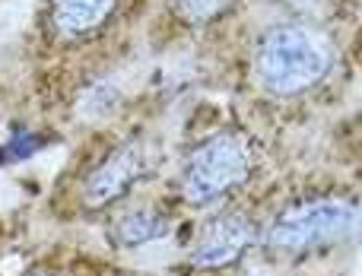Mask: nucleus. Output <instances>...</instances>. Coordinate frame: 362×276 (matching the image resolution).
I'll return each mask as SVG.
<instances>
[{
	"mask_svg": "<svg viewBox=\"0 0 362 276\" xmlns=\"http://www.w3.org/2000/svg\"><path fill=\"white\" fill-rule=\"evenodd\" d=\"M140 172V156L134 150H115L93 175L86 178V188H83V200L86 207H108L112 200H118L127 188L134 184Z\"/></svg>",
	"mask_w": 362,
	"mask_h": 276,
	"instance_id": "423d86ee",
	"label": "nucleus"
},
{
	"mask_svg": "<svg viewBox=\"0 0 362 276\" xmlns=\"http://www.w3.org/2000/svg\"><path fill=\"white\" fill-rule=\"evenodd\" d=\"M251 175V152L232 133H216L194 150L185 172V197L194 207L226 197L229 191L242 188Z\"/></svg>",
	"mask_w": 362,
	"mask_h": 276,
	"instance_id": "f03ea898",
	"label": "nucleus"
},
{
	"mask_svg": "<svg viewBox=\"0 0 362 276\" xmlns=\"http://www.w3.org/2000/svg\"><path fill=\"white\" fill-rule=\"evenodd\" d=\"M169 235V220H163L153 210H137V213H127L115 222L112 239L118 248H140L146 241H156Z\"/></svg>",
	"mask_w": 362,
	"mask_h": 276,
	"instance_id": "0eeeda50",
	"label": "nucleus"
},
{
	"mask_svg": "<svg viewBox=\"0 0 362 276\" xmlns=\"http://www.w3.org/2000/svg\"><path fill=\"white\" fill-rule=\"evenodd\" d=\"M178 13L187 19V23L200 25V23H210L216 19L219 13H226L232 6V0H175Z\"/></svg>",
	"mask_w": 362,
	"mask_h": 276,
	"instance_id": "6e6552de",
	"label": "nucleus"
},
{
	"mask_svg": "<svg viewBox=\"0 0 362 276\" xmlns=\"http://www.w3.org/2000/svg\"><path fill=\"white\" fill-rule=\"evenodd\" d=\"M248 245H255V222L248 216L229 213V216L213 220L204 229L191 260L197 267H226L242 258L248 251Z\"/></svg>",
	"mask_w": 362,
	"mask_h": 276,
	"instance_id": "20e7f679",
	"label": "nucleus"
},
{
	"mask_svg": "<svg viewBox=\"0 0 362 276\" xmlns=\"http://www.w3.org/2000/svg\"><path fill=\"white\" fill-rule=\"evenodd\" d=\"M35 276H54V273H35Z\"/></svg>",
	"mask_w": 362,
	"mask_h": 276,
	"instance_id": "9b49d317",
	"label": "nucleus"
},
{
	"mask_svg": "<svg viewBox=\"0 0 362 276\" xmlns=\"http://www.w3.org/2000/svg\"><path fill=\"white\" fill-rule=\"evenodd\" d=\"M289 4H293L296 10H302V13H321L325 0H289Z\"/></svg>",
	"mask_w": 362,
	"mask_h": 276,
	"instance_id": "9d476101",
	"label": "nucleus"
},
{
	"mask_svg": "<svg viewBox=\"0 0 362 276\" xmlns=\"http://www.w3.org/2000/svg\"><path fill=\"white\" fill-rule=\"evenodd\" d=\"M121 0H51V29L64 42H83L112 23Z\"/></svg>",
	"mask_w": 362,
	"mask_h": 276,
	"instance_id": "39448f33",
	"label": "nucleus"
},
{
	"mask_svg": "<svg viewBox=\"0 0 362 276\" xmlns=\"http://www.w3.org/2000/svg\"><path fill=\"white\" fill-rule=\"evenodd\" d=\"M42 143H45V140L38 137V133H32V131L16 133V137H13L6 146H0V165H4V162H16V159H29L32 152H38V146H42Z\"/></svg>",
	"mask_w": 362,
	"mask_h": 276,
	"instance_id": "1a4fd4ad",
	"label": "nucleus"
},
{
	"mask_svg": "<svg viewBox=\"0 0 362 276\" xmlns=\"http://www.w3.org/2000/svg\"><path fill=\"white\" fill-rule=\"evenodd\" d=\"M359 207L350 200H305L283 210L270 226L267 241L276 251H305L312 245L356 232Z\"/></svg>",
	"mask_w": 362,
	"mask_h": 276,
	"instance_id": "7ed1b4c3",
	"label": "nucleus"
},
{
	"mask_svg": "<svg viewBox=\"0 0 362 276\" xmlns=\"http://www.w3.org/2000/svg\"><path fill=\"white\" fill-rule=\"evenodd\" d=\"M257 76L274 95H299L331 70V44L308 25H270L257 44Z\"/></svg>",
	"mask_w": 362,
	"mask_h": 276,
	"instance_id": "f257e3e1",
	"label": "nucleus"
}]
</instances>
